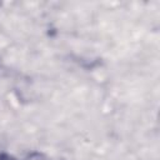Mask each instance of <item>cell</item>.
Here are the masks:
<instances>
[{
	"mask_svg": "<svg viewBox=\"0 0 160 160\" xmlns=\"http://www.w3.org/2000/svg\"><path fill=\"white\" fill-rule=\"evenodd\" d=\"M25 160H50L45 154H42V152H38V151H35V152H31V154H29L28 156H26V159Z\"/></svg>",
	"mask_w": 160,
	"mask_h": 160,
	"instance_id": "obj_1",
	"label": "cell"
},
{
	"mask_svg": "<svg viewBox=\"0 0 160 160\" xmlns=\"http://www.w3.org/2000/svg\"><path fill=\"white\" fill-rule=\"evenodd\" d=\"M0 160H18V159L14 158L12 155L8 154V152H1L0 154Z\"/></svg>",
	"mask_w": 160,
	"mask_h": 160,
	"instance_id": "obj_2",
	"label": "cell"
}]
</instances>
